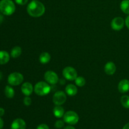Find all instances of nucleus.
Here are the masks:
<instances>
[{"label":"nucleus","instance_id":"obj_23","mask_svg":"<svg viewBox=\"0 0 129 129\" xmlns=\"http://www.w3.org/2000/svg\"><path fill=\"white\" fill-rule=\"evenodd\" d=\"M64 120H58L55 122V127L56 128L58 129H60L63 128L64 127Z\"/></svg>","mask_w":129,"mask_h":129},{"label":"nucleus","instance_id":"obj_33","mask_svg":"<svg viewBox=\"0 0 129 129\" xmlns=\"http://www.w3.org/2000/svg\"><path fill=\"white\" fill-rule=\"evenodd\" d=\"M3 78V73L0 71V80Z\"/></svg>","mask_w":129,"mask_h":129},{"label":"nucleus","instance_id":"obj_2","mask_svg":"<svg viewBox=\"0 0 129 129\" xmlns=\"http://www.w3.org/2000/svg\"><path fill=\"white\" fill-rule=\"evenodd\" d=\"M15 3L12 0H1L0 1V11L6 16H10L15 13Z\"/></svg>","mask_w":129,"mask_h":129},{"label":"nucleus","instance_id":"obj_29","mask_svg":"<svg viewBox=\"0 0 129 129\" xmlns=\"http://www.w3.org/2000/svg\"><path fill=\"white\" fill-rule=\"evenodd\" d=\"M4 20V16H3V14L0 11V25L3 22Z\"/></svg>","mask_w":129,"mask_h":129},{"label":"nucleus","instance_id":"obj_13","mask_svg":"<svg viewBox=\"0 0 129 129\" xmlns=\"http://www.w3.org/2000/svg\"><path fill=\"white\" fill-rule=\"evenodd\" d=\"M116 66L113 62H108L105 66V72L108 75H113L116 72Z\"/></svg>","mask_w":129,"mask_h":129},{"label":"nucleus","instance_id":"obj_26","mask_svg":"<svg viewBox=\"0 0 129 129\" xmlns=\"http://www.w3.org/2000/svg\"><path fill=\"white\" fill-rule=\"evenodd\" d=\"M37 129H49V127L47 125L42 123V124L39 125L37 127Z\"/></svg>","mask_w":129,"mask_h":129},{"label":"nucleus","instance_id":"obj_22","mask_svg":"<svg viewBox=\"0 0 129 129\" xmlns=\"http://www.w3.org/2000/svg\"><path fill=\"white\" fill-rule=\"evenodd\" d=\"M75 83L78 86L83 87L85 85L86 80L83 77H77L75 79Z\"/></svg>","mask_w":129,"mask_h":129},{"label":"nucleus","instance_id":"obj_9","mask_svg":"<svg viewBox=\"0 0 129 129\" xmlns=\"http://www.w3.org/2000/svg\"><path fill=\"white\" fill-rule=\"evenodd\" d=\"M125 20L122 17H115L111 22V26L112 29L116 31L121 30L125 25Z\"/></svg>","mask_w":129,"mask_h":129},{"label":"nucleus","instance_id":"obj_3","mask_svg":"<svg viewBox=\"0 0 129 129\" xmlns=\"http://www.w3.org/2000/svg\"><path fill=\"white\" fill-rule=\"evenodd\" d=\"M50 86L47 83L44 81H40L37 83L34 87V91L39 96L47 95L50 91Z\"/></svg>","mask_w":129,"mask_h":129},{"label":"nucleus","instance_id":"obj_18","mask_svg":"<svg viewBox=\"0 0 129 129\" xmlns=\"http://www.w3.org/2000/svg\"><path fill=\"white\" fill-rule=\"evenodd\" d=\"M21 52H22L21 48L19 46H16L11 49L10 55L13 58H18L21 55Z\"/></svg>","mask_w":129,"mask_h":129},{"label":"nucleus","instance_id":"obj_17","mask_svg":"<svg viewBox=\"0 0 129 129\" xmlns=\"http://www.w3.org/2000/svg\"><path fill=\"white\" fill-rule=\"evenodd\" d=\"M50 59H51V57H50V54L46 52L42 53L40 54V57H39V60L43 64H47V63L49 62L50 60Z\"/></svg>","mask_w":129,"mask_h":129},{"label":"nucleus","instance_id":"obj_5","mask_svg":"<svg viewBox=\"0 0 129 129\" xmlns=\"http://www.w3.org/2000/svg\"><path fill=\"white\" fill-rule=\"evenodd\" d=\"M23 76L18 72L12 73L8 77V82L11 86L20 85L23 81Z\"/></svg>","mask_w":129,"mask_h":129},{"label":"nucleus","instance_id":"obj_11","mask_svg":"<svg viewBox=\"0 0 129 129\" xmlns=\"http://www.w3.org/2000/svg\"><path fill=\"white\" fill-rule=\"evenodd\" d=\"M11 129H26V122L21 118H16L13 121Z\"/></svg>","mask_w":129,"mask_h":129},{"label":"nucleus","instance_id":"obj_4","mask_svg":"<svg viewBox=\"0 0 129 129\" xmlns=\"http://www.w3.org/2000/svg\"><path fill=\"white\" fill-rule=\"evenodd\" d=\"M64 121L68 124L73 125L79 122V117L76 112L74 111H68L64 113L63 116Z\"/></svg>","mask_w":129,"mask_h":129},{"label":"nucleus","instance_id":"obj_28","mask_svg":"<svg viewBox=\"0 0 129 129\" xmlns=\"http://www.w3.org/2000/svg\"><path fill=\"white\" fill-rule=\"evenodd\" d=\"M5 109H4L3 108H1V107H0V117H3V116L5 115Z\"/></svg>","mask_w":129,"mask_h":129},{"label":"nucleus","instance_id":"obj_31","mask_svg":"<svg viewBox=\"0 0 129 129\" xmlns=\"http://www.w3.org/2000/svg\"><path fill=\"white\" fill-rule=\"evenodd\" d=\"M62 129H76V128H74L73 126L71 125H68V126H66V127H64V128H63Z\"/></svg>","mask_w":129,"mask_h":129},{"label":"nucleus","instance_id":"obj_19","mask_svg":"<svg viewBox=\"0 0 129 129\" xmlns=\"http://www.w3.org/2000/svg\"><path fill=\"white\" fill-rule=\"evenodd\" d=\"M5 94L8 98H13L15 96V91L12 87L7 85L5 87Z\"/></svg>","mask_w":129,"mask_h":129},{"label":"nucleus","instance_id":"obj_8","mask_svg":"<svg viewBox=\"0 0 129 129\" xmlns=\"http://www.w3.org/2000/svg\"><path fill=\"white\" fill-rule=\"evenodd\" d=\"M44 79L49 84H55L59 81V77L55 72L47 71L44 74Z\"/></svg>","mask_w":129,"mask_h":129},{"label":"nucleus","instance_id":"obj_27","mask_svg":"<svg viewBox=\"0 0 129 129\" xmlns=\"http://www.w3.org/2000/svg\"><path fill=\"white\" fill-rule=\"evenodd\" d=\"M125 23L126 26L129 29V15L126 18L125 20Z\"/></svg>","mask_w":129,"mask_h":129},{"label":"nucleus","instance_id":"obj_1","mask_svg":"<svg viewBox=\"0 0 129 129\" xmlns=\"http://www.w3.org/2000/svg\"><path fill=\"white\" fill-rule=\"evenodd\" d=\"M27 12L32 17H40L42 16L45 11V7L44 4L37 0H33L27 6Z\"/></svg>","mask_w":129,"mask_h":129},{"label":"nucleus","instance_id":"obj_32","mask_svg":"<svg viewBox=\"0 0 129 129\" xmlns=\"http://www.w3.org/2000/svg\"><path fill=\"white\" fill-rule=\"evenodd\" d=\"M122 129H129V122L128 123H126V124L123 126V128Z\"/></svg>","mask_w":129,"mask_h":129},{"label":"nucleus","instance_id":"obj_25","mask_svg":"<svg viewBox=\"0 0 129 129\" xmlns=\"http://www.w3.org/2000/svg\"><path fill=\"white\" fill-rule=\"evenodd\" d=\"M15 2L18 4V5H24L25 4L27 3L28 1V0H15Z\"/></svg>","mask_w":129,"mask_h":129},{"label":"nucleus","instance_id":"obj_15","mask_svg":"<svg viewBox=\"0 0 129 129\" xmlns=\"http://www.w3.org/2000/svg\"><path fill=\"white\" fill-rule=\"evenodd\" d=\"M66 92L69 96H75L78 93V88L74 84H68L66 87Z\"/></svg>","mask_w":129,"mask_h":129},{"label":"nucleus","instance_id":"obj_20","mask_svg":"<svg viewBox=\"0 0 129 129\" xmlns=\"http://www.w3.org/2000/svg\"><path fill=\"white\" fill-rule=\"evenodd\" d=\"M120 9L124 13L129 15V0H123L121 2Z\"/></svg>","mask_w":129,"mask_h":129},{"label":"nucleus","instance_id":"obj_14","mask_svg":"<svg viewBox=\"0 0 129 129\" xmlns=\"http://www.w3.org/2000/svg\"><path fill=\"white\" fill-rule=\"evenodd\" d=\"M10 56L8 52L5 50H0V65H4L10 60Z\"/></svg>","mask_w":129,"mask_h":129},{"label":"nucleus","instance_id":"obj_7","mask_svg":"<svg viewBox=\"0 0 129 129\" xmlns=\"http://www.w3.org/2000/svg\"><path fill=\"white\" fill-rule=\"evenodd\" d=\"M67 99L66 94L64 91H58L53 96V103L55 105H62L66 102Z\"/></svg>","mask_w":129,"mask_h":129},{"label":"nucleus","instance_id":"obj_12","mask_svg":"<svg viewBox=\"0 0 129 129\" xmlns=\"http://www.w3.org/2000/svg\"><path fill=\"white\" fill-rule=\"evenodd\" d=\"M118 89L120 93H127L129 91V80L127 79H124L120 81L118 83Z\"/></svg>","mask_w":129,"mask_h":129},{"label":"nucleus","instance_id":"obj_6","mask_svg":"<svg viewBox=\"0 0 129 129\" xmlns=\"http://www.w3.org/2000/svg\"><path fill=\"white\" fill-rule=\"evenodd\" d=\"M62 74L64 78L69 81L75 80L78 77V73L76 70L73 67L68 66L64 68L62 71Z\"/></svg>","mask_w":129,"mask_h":129},{"label":"nucleus","instance_id":"obj_21","mask_svg":"<svg viewBox=\"0 0 129 129\" xmlns=\"http://www.w3.org/2000/svg\"><path fill=\"white\" fill-rule=\"evenodd\" d=\"M120 102L124 108H129V96L123 95L120 98Z\"/></svg>","mask_w":129,"mask_h":129},{"label":"nucleus","instance_id":"obj_16","mask_svg":"<svg viewBox=\"0 0 129 129\" xmlns=\"http://www.w3.org/2000/svg\"><path fill=\"white\" fill-rule=\"evenodd\" d=\"M53 113L55 117L59 118L63 117L65 112L64 108L61 107V105H56L53 109Z\"/></svg>","mask_w":129,"mask_h":129},{"label":"nucleus","instance_id":"obj_30","mask_svg":"<svg viewBox=\"0 0 129 129\" xmlns=\"http://www.w3.org/2000/svg\"><path fill=\"white\" fill-rule=\"evenodd\" d=\"M4 126V121L2 118L0 117V129H2L3 128Z\"/></svg>","mask_w":129,"mask_h":129},{"label":"nucleus","instance_id":"obj_10","mask_svg":"<svg viewBox=\"0 0 129 129\" xmlns=\"http://www.w3.org/2000/svg\"><path fill=\"white\" fill-rule=\"evenodd\" d=\"M21 92L24 95L26 96H29L31 95L33 93V91L34 90V88L33 87V85L31 83H28V82H26L24 83L21 86Z\"/></svg>","mask_w":129,"mask_h":129},{"label":"nucleus","instance_id":"obj_24","mask_svg":"<svg viewBox=\"0 0 129 129\" xmlns=\"http://www.w3.org/2000/svg\"><path fill=\"white\" fill-rule=\"evenodd\" d=\"M23 103L25 106L28 107L30 106L31 104V100L29 96H26L23 99Z\"/></svg>","mask_w":129,"mask_h":129}]
</instances>
